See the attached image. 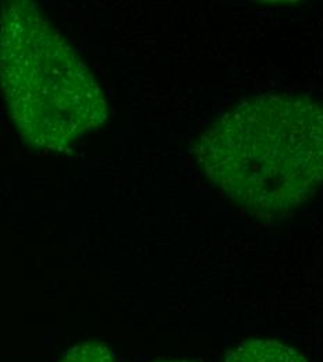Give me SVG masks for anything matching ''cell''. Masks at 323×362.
I'll return each mask as SVG.
<instances>
[{"instance_id":"1","label":"cell","mask_w":323,"mask_h":362,"mask_svg":"<svg viewBox=\"0 0 323 362\" xmlns=\"http://www.w3.org/2000/svg\"><path fill=\"white\" fill-rule=\"evenodd\" d=\"M195 155L233 201L258 216H280L322 182V107L303 95L247 99L204 133Z\"/></svg>"},{"instance_id":"2","label":"cell","mask_w":323,"mask_h":362,"mask_svg":"<svg viewBox=\"0 0 323 362\" xmlns=\"http://www.w3.org/2000/svg\"><path fill=\"white\" fill-rule=\"evenodd\" d=\"M0 88L30 144L60 151L107 117L93 73L40 7L0 4Z\"/></svg>"},{"instance_id":"3","label":"cell","mask_w":323,"mask_h":362,"mask_svg":"<svg viewBox=\"0 0 323 362\" xmlns=\"http://www.w3.org/2000/svg\"><path fill=\"white\" fill-rule=\"evenodd\" d=\"M225 362H310L293 347L276 340H247L228 354Z\"/></svg>"},{"instance_id":"4","label":"cell","mask_w":323,"mask_h":362,"mask_svg":"<svg viewBox=\"0 0 323 362\" xmlns=\"http://www.w3.org/2000/svg\"><path fill=\"white\" fill-rule=\"evenodd\" d=\"M59 362H114V358L105 343L91 340L73 347Z\"/></svg>"},{"instance_id":"5","label":"cell","mask_w":323,"mask_h":362,"mask_svg":"<svg viewBox=\"0 0 323 362\" xmlns=\"http://www.w3.org/2000/svg\"><path fill=\"white\" fill-rule=\"evenodd\" d=\"M165 362H192V361H165Z\"/></svg>"}]
</instances>
